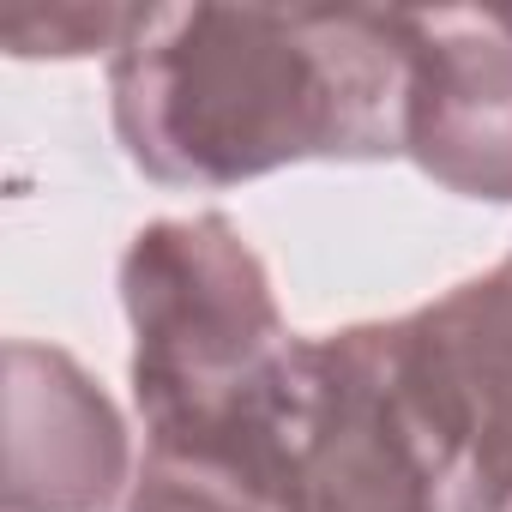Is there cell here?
<instances>
[{"instance_id": "5b68a950", "label": "cell", "mask_w": 512, "mask_h": 512, "mask_svg": "<svg viewBox=\"0 0 512 512\" xmlns=\"http://www.w3.org/2000/svg\"><path fill=\"white\" fill-rule=\"evenodd\" d=\"M296 512H440L434 482L386 398L374 326L308 338Z\"/></svg>"}, {"instance_id": "7a4b0ae2", "label": "cell", "mask_w": 512, "mask_h": 512, "mask_svg": "<svg viewBox=\"0 0 512 512\" xmlns=\"http://www.w3.org/2000/svg\"><path fill=\"white\" fill-rule=\"evenodd\" d=\"M133 326V404L145 446L278 464L296 440L308 338L278 314L247 235L217 217H157L121 253Z\"/></svg>"}, {"instance_id": "6da1fadb", "label": "cell", "mask_w": 512, "mask_h": 512, "mask_svg": "<svg viewBox=\"0 0 512 512\" xmlns=\"http://www.w3.org/2000/svg\"><path fill=\"white\" fill-rule=\"evenodd\" d=\"M404 109V7H139L109 55L115 139L163 187L404 157Z\"/></svg>"}, {"instance_id": "3957f363", "label": "cell", "mask_w": 512, "mask_h": 512, "mask_svg": "<svg viewBox=\"0 0 512 512\" xmlns=\"http://www.w3.org/2000/svg\"><path fill=\"white\" fill-rule=\"evenodd\" d=\"M374 350L440 512H512V253L404 320H374Z\"/></svg>"}, {"instance_id": "277c9868", "label": "cell", "mask_w": 512, "mask_h": 512, "mask_svg": "<svg viewBox=\"0 0 512 512\" xmlns=\"http://www.w3.org/2000/svg\"><path fill=\"white\" fill-rule=\"evenodd\" d=\"M404 157L458 199L512 205V7L404 13Z\"/></svg>"}, {"instance_id": "ba28073f", "label": "cell", "mask_w": 512, "mask_h": 512, "mask_svg": "<svg viewBox=\"0 0 512 512\" xmlns=\"http://www.w3.org/2000/svg\"><path fill=\"white\" fill-rule=\"evenodd\" d=\"M139 7H55V13H25V19H7L0 37L19 61H73V55H115L133 31Z\"/></svg>"}, {"instance_id": "52a82bcc", "label": "cell", "mask_w": 512, "mask_h": 512, "mask_svg": "<svg viewBox=\"0 0 512 512\" xmlns=\"http://www.w3.org/2000/svg\"><path fill=\"white\" fill-rule=\"evenodd\" d=\"M121 512H290V494L260 470L145 446Z\"/></svg>"}, {"instance_id": "8992f818", "label": "cell", "mask_w": 512, "mask_h": 512, "mask_svg": "<svg viewBox=\"0 0 512 512\" xmlns=\"http://www.w3.org/2000/svg\"><path fill=\"white\" fill-rule=\"evenodd\" d=\"M127 428L103 386L49 344H7V512L127 506Z\"/></svg>"}]
</instances>
